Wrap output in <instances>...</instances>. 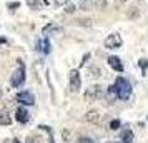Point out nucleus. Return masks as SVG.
<instances>
[{"label":"nucleus","mask_w":148,"mask_h":143,"mask_svg":"<svg viewBox=\"0 0 148 143\" xmlns=\"http://www.w3.org/2000/svg\"><path fill=\"white\" fill-rule=\"evenodd\" d=\"M115 87H116V98H120V100H128L130 98V95H132V83L128 82L125 77H116Z\"/></svg>","instance_id":"obj_1"},{"label":"nucleus","mask_w":148,"mask_h":143,"mask_svg":"<svg viewBox=\"0 0 148 143\" xmlns=\"http://www.w3.org/2000/svg\"><path fill=\"white\" fill-rule=\"evenodd\" d=\"M17 63H18V68L12 73V78H10V85H12L14 88L20 87L22 83L25 82V65H23L22 60H17Z\"/></svg>","instance_id":"obj_2"},{"label":"nucleus","mask_w":148,"mask_h":143,"mask_svg":"<svg viewBox=\"0 0 148 143\" xmlns=\"http://www.w3.org/2000/svg\"><path fill=\"white\" fill-rule=\"evenodd\" d=\"M103 96V87L100 85H90L85 92V102L92 103V102H97Z\"/></svg>","instance_id":"obj_3"},{"label":"nucleus","mask_w":148,"mask_h":143,"mask_svg":"<svg viewBox=\"0 0 148 143\" xmlns=\"http://www.w3.org/2000/svg\"><path fill=\"white\" fill-rule=\"evenodd\" d=\"M68 83H70V90L72 92H78L82 87V80H80V72L73 68V70H70V73H68Z\"/></svg>","instance_id":"obj_4"},{"label":"nucleus","mask_w":148,"mask_h":143,"mask_svg":"<svg viewBox=\"0 0 148 143\" xmlns=\"http://www.w3.org/2000/svg\"><path fill=\"white\" fill-rule=\"evenodd\" d=\"M121 45H123V38H121V35H118V34H112L105 38V48H108V50L120 48Z\"/></svg>","instance_id":"obj_5"},{"label":"nucleus","mask_w":148,"mask_h":143,"mask_svg":"<svg viewBox=\"0 0 148 143\" xmlns=\"http://www.w3.org/2000/svg\"><path fill=\"white\" fill-rule=\"evenodd\" d=\"M17 102L22 105H35V96L30 92H20L17 95Z\"/></svg>","instance_id":"obj_6"},{"label":"nucleus","mask_w":148,"mask_h":143,"mask_svg":"<svg viewBox=\"0 0 148 143\" xmlns=\"http://www.w3.org/2000/svg\"><path fill=\"white\" fill-rule=\"evenodd\" d=\"M15 118H17V122L18 123H25L30 120V113H28V110L25 108V107H18L17 108V112H15Z\"/></svg>","instance_id":"obj_7"},{"label":"nucleus","mask_w":148,"mask_h":143,"mask_svg":"<svg viewBox=\"0 0 148 143\" xmlns=\"http://www.w3.org/2000/svg\"><path fill=\"white\" fill-rule=\"evenodd\" d=\"M108 65L113 68L115 72H118V73H121V72H123V63H121V60L118 58V57H115V55L108 57Z\"/></svg>","instance_id":"obj_8"},{"label":"nucleus","mask_w":148,"mask_h":143,"mask_svg":"<svg viewBox=\"0 0 148 143\" xmlns=\"http://www.w3.org/2000/svg\"><path fill=\"white\" fill-rule=\"evenodd\" d=\"M85 122H88V123H98V122H100V113H98L97 110H90V112H87V115H85Z\"/></svg>","instance_id":"obj_9"},{"label":"nucleus","mask_w":148,"mask_h":143,"mask_svg":"<svg viewBox=\"0 0 148 143\" xmlns=\"http://www.w3.org/2000/svg\"><path fill=\"white\" fill-rule=\"evenodd\" d=\"M37 50H40L43 53H50V42L47 37L43 40H37Z\"/></svg>","instance_id":"obj_10"},{"label":"nucleus","mask_w":148,"mask_h":143,"mask_svg":"<svg viewBox=\"0 0 148 143\" xmlns=\"http://www.w3.org/2000/svg\"><path fill=\"white\" fill-rule=\"evenodd\" d=\"M120 138H121V142L123 143H133V131L132 130H121V133H120Z\"/></svg>","instance_id":"obj_11"},{"label":"nucleus","mask_w":148,"mask_h":143,"mask_svg":"<svg viewBox=\"0 0 148 143\" xmlns=\"http://www.w3.org/2000/svg\"><path fill=\"white\" fill-rule=\"evenodd\" d=\"M60 32H62V28L57 27L55 23H48V25H45V27H43V30H42V34H43V35H48V34H60Z\"/></svg>","instance_id":"obj_12"},{"label":"nucleus","mask_w":148,"mask_h":143,"mask_svg":"<svg viewBox=\"0 0 148 143\" xmlns=\"http://www.w3.org/2000/svg\"><path fill=\"white\" fill-rule=\"evenodd\" d=\"M10 123H12L10 115L5 113V112H0V125H10Z\"/></svg>","instance_id":"obj_13"},{"label":"nucleus","mask_w":148,"mask_h":143,"mask_svg":"<svg viewBox=\"0 0 148 143\" xmlns=\"http://www.w3.org/2000/svg\"><path fill=\"white\" fill-rule=\"evenodd\" d=\"M93 5H95V8H98V10H105V8H107V0H95Z\"/></svg>","instance_id":"obj_14"},{"label":"nucleus","mask_w":148,"mask_h":143,"mask_svg":"<svg viewBox=\"0 0 148 143\" xmlns=\"http://www.w3.org/2000/svg\"><path fill=\"white\" fill-rule=\"evenodd\" d=\"M25 2H27V5L32 10H38V7H40V2L38 0H25Z\"/></svg>","instance_id":"obj_15"},{"label":"nucleus","mask_w":148,"mask_h":143,"mask_svg":"<svg viewBox=\"0 0 148 143\" xmlns=\"http://www.w3.org/2000/svg\"><path fill=\"white\" fill-rule=\"evenodd\" d=\"M63 10H65V12H67V14H73L75 10H77V7H75L73 3H72V2H67V3H65V5H63Z\"/></svg>","instance_id":"obj_16"},{"label":"nucleus","mask_w":148,"mask_h":143,"mask_svg":"<svg viewBox=\"0 0 148 143\" xmlns=\"http://www.w3.org/2000/svg\"><path fill=\"white\" fill-rule=\"evenodd\" d=\"M138 65H140L141 72H143V75H145V72H147V68H148V60L147 58H140V60H138Z\"/></svg>","instance_id":"obj_17"},{"label":"nucleus","mask_w":148,"mask_h":143,"mask_svg":"<svg viewBox=\"0 0 148 143\" xmlns=\"http://www.w3.org/2000/svg\"><path fill=\"white\" fill-rule=\"evenodd\" d=\"M120 127H121L120 120H112V122H110V128L112 130H118Z\"/></svg>","instance_id":"obj_18"},{"label":"nucleus","mask_w":148,"mask_h":143,"mask_svg":"<svg viewBox=\"0 0 148 143\" xmlns=\"http://www.w3.org/2000/svg\"><path fill=\"white\" fill-rule=\"evenodd\" d=\"M78 143H95L92 138H87V136H80L78 138Z\"/></svg>","instance_id":"obj_19"},{"label":"nucleus","mask_w":148,"mask_h":143,"mask_svg":"<svg viewBox=\"0 0 148 143\" xmlns=\"http://www.w3.org/2000/svg\"><path fill=\"white\" fill-rule=\"evenodd\" d=\"M90 73H93V77H100V68H97V67H92L90 68Z\"/></svg>","instance_id":"obj_20"},{"label":"nucleus","mask_w":148,"mask_h":143,"mask_svg":"<svg viewBox=\"0 0 148 143\" xmlns=\"http://www.w3.org/2000/svg\"><path fill=\"white\" fill-rule=\"evenodd\" d=\"M67 2H68V0H53V5H55V7H63Z\"/></svg>","instance_id":"obj_21"},{"label":"nucleus","mask_w":148,"mask_h":143,"mask_svg":"<svg viewBox=\"0 0 148 143\" xmlns=\"http://www.w3.org/2000/svg\"><path fill=\"white\" fill-rule=\"evenodd\" d=\"M43 142V140H42L40 136H32V138H30V142L28 143H42Z\"/></svg>","instance_id":"obj_22"},{"label":"nucleus","mask_w":148,"mask_h":143,"mask_svg":"<svg viewBox=\"0 0 148 143\" xmlns=\"http://www.w3.org/2000/svg\"><path fill=\"white\" fill-rule=\"evenodd\" d=\"M7 7L10 8V10H14V8L20 7V3H18V2H14V3H7Z\"/></svg>","instance_id":"obj_23"},{"label":"nucleus","mask_w":148,"mask_h":143,"mask_svg":"<svg viewBox=\"0 0 148 143\" xmlns=\"http://www.w3.org/2000/svg\"><path fill=\"white\" fill-rule=\"evenodd\" d=\"M5 42H7V40H5L3 37H0V43H5Z\"/></svg>","instance_id":"obj_24"},{"label":"nucleus","mask_w":148,"mask_h":143,"mask_svg":"<svg viewBox=\"0 0 148 143\" xmlns=\"http://www.w3.org/2000/svg\"><path fill=\"white\" fill-rule=\"evenodd\" d=\"M12 143H20V142H18V140H17V138H14V140H12Z\"/></svg>","instance_id":"obj_25"},{"label":"nucleus","mask_w":148,"mask_h":143,"mask_svg":"<svg viewBox=\"0 0 148 143\" xmlns=\"http://www.w3.org/2000/svg\"><path fill=\"white\" fill-rule=\"evenodd\" d=\"M2 143H12V140H5V142H2Z\"/></svg>","instance_id":"obj_26"},{"label":"nucleus","mask_w":148,"mask_h":143,"mask_svg":"<svg viewBox=\"0 0 148 143\" xmlns=\"http://www.w3.org/2000/svg\"><path fill=\"white\" fill-rule=\"evenodd\" d=\"M48 143H53V138H50V140H48Z\"/></svg>","instance_id":"obj_27"},{"label":"nucleus","mask_w":148,"mask_h":143,"mask_svg":"<svg viewBox=\"0 0 148 143\" xmlns=\"http://www.w3.org/2000/svg\"><path fill=\"white\" fill-rule=\"evenodd\" d=\"M0 96H2V90H0Z\"/></svg>","instance_id":"obj_28"},{"label":"nucleus","mask_w":148,"mask_h":143,"mask_svg":"<svg viewBox=\"0 0 148 143\" xmlns=\"http://www.w3.org/2000/svg\"><path fill=\"white\" fill-rule=\"evenodd\" d=\"M118 2H125V0H118Z\"/></svg>","instance_id":"obj_29"}]
</instances>
